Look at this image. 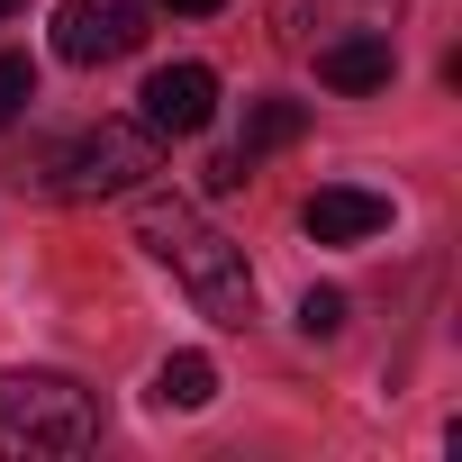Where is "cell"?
<instances>
[{
    "mask_svg": "<svg viewBox=\"0 0 462 462\" xmlns=\"http://www.w3.org/2000/svg\"><path fill=\"white\" fill-rule=\"evenodd\" d=\"M136 245L199 300V318H217V327H254V273H245V245H226L181 190H145V199H136Z\"/></svg>",
    "mask_w": 462,
    "mask_h": 462,
    "instance_id": "1",
    "label": "cell"
},
{
    "mask_svg": "<svg viewBox=\"0 0 462 462\" xmlns=\"http://www.w3.org/2000/svg\"><path fill=\"white\" fill-rule=\"evenodd\" d=\"M145 172H163V136L145 118H100L82 136L37 145L10 181L19 190H55V199H127V190H145Z\"/></svg>",
    "mask_w": 462,
    "mask_h": 462,
    "instance_id": "2",
    "label": "cell"
},
{
    "mask_svg": "<svg viewBox=\"0 0 462 462\" xmlns=\"http://www.w3.org/2000/svg\"><path fill=\"white\" fill-rule=\"evenodd\" d=\"M91 444H100V390H82L73 372H0V453L46 462Z\"/></svg>",
    "mask_w": 462,
    "mask_h": 462,
    "instance_id": "3",
    "label": "cell"
},
{
    "mask_svg": "<svg viewBox=\"0 0 462 462\" xmlns=\"http://www.w3.org/2000/svg\"><path fill=\"white\" fill-rule=\"evenodd\" d=\"M145 46V10L136 0H64L55 10V55L64 64H118Z\"/></svg>",
    "mask_w": 462,
    "mask_h": 462,
    "instance_id": "4",
    "label": "cell"
},
{
    "mask_svg": "<svg viewBox=\"0 0 462 462\" xmlns=\"http://www.w3.org/2000/svg\"><path fill=\"white\" fill-rule=\"evenodd\" d=\"M145 127L172 145V136H199L208 118H217V73L208 64H163V73H145Z\"/></svg>",
    "mask_w": 462,
    "mask_h": 462,
    "instance_id": "5",
    "label": "cell"
},
{
    "mask_svg": "<svg viewBox=\"0 0 462 462\" xmlns=\"http://www.w3.org/2000/svg\"><path fill=\"white\" fill-rule=\"evenodd\" d=\"M273 28H282L291 55H309V46L354 37V28H381V37H390V28H399V0H282Z\"/></svg>",
    "mask_w": 462,
    "mask_h": 462,
    "instance_id": "6",
    "label": "cell"
},
{
    "mask_svg": "<svg viewBox=\"0 0 462 462\" xmlns=\"http://www.w3.org/2000/svg\"><path fill=\"white\" fill-rule=\"evenodd\" d=\"M318 55V82L327 91H390V73H399V37H381V28H354V37H327V46H309Z\"/></svg>",
    "mask_w": 462,
    "mask_h": 462,
    "instance_id": "7",
    "label": "cell"
},
{
    "mask_svg": "<svg viewBox=\"0 0 462 462\" xmlns=\"http://www.w3.org/2000/svg\"><path fill=\"white\" fill-rule=\"evenodd\" d=\"M300 226H309L318 245H372L381 226H390V199L381 190H354V181H327V190H309Z\"/></svg>",
    "mask_w": 462,
    "mask_h": 462,
    "instance_id": "8",
    "label": "cell"
},
{
    "mask_svg": "<svg viewBox=\"0 0 462 462\" xmlns=\"http://www.w3.org/2000/svg\"><path fill=\"white\" fill-rule=\"evenodd\" d=\"M300 136H309V109H300V100H254V109H245L236 154H245V163H263V154H282V145H300Z\"/></svg>",
    "mask_w": 462,
    "mask_h": 462,
    "instance_id": "9",
    "label": "cell"
},
{
    "mask_svg": "<svg viewBox=\"0 0 462 462\" xmlns=\"http://www.w3.org/2000/svg\"><path fill=\"white\" fill-rule=\"evenodd\" d=\"M154 399H163V408H208V399H217V363H208V354H163Z\"/></svg>",
    "mask_w": 462,
    "mask_h": 462,
    "instance_id": "10",
    "label": "cell"
},
{
    "mask_svg": "<svg viewBox=\"0 0 462 462\" xmlns=\"http://www.w3.org/2000/svg\"><path fill=\"white\" fill-rule=\"evenodd\" d=\"M28 100H37V64L28 55H0V127H10Z\"/></svg>",
    "mask_w": 462,
    "mask_h": 462,
    "instance_id": "11",
    "label": "cell"
},
{
    "mask_svg": "<svg viewBox=\"0 0 462 462\" xmlns=\"http://www.w3.org/2000/svg\"><path fill=\"white\" fill-rule=\"evenodd\" d=\"M336 327H345V291H309V300H300V336H309V345H327Z\"/></svg>",
    "mask_w": 462,
    "mask_h": 462,
    "instance_id": "12",
    "label": "cell"
},
{
    "mask_svg": "<svg viewBox=\"0 0 462 462\" xmlns=\"http://www.w3.org/2000/svg\"><path fill=\"white\" fill-rule=\"evenodd\" d=\"M163 10H181V19H208V10H226V0H163Z\"/></svg>",
    "mask_w": 462,
    "mask_h": 462,
    "instance_id": "13",
    "label": "cell"
},
{
    "mask_svg": "<svg viewBox=\"0 0 462 462\" xmlns=\"http://www.w3.org/2000/svg\"><path fill=\"white\" fill-rule=\"evenodd\" d=\"M10 10H19V0H0V19H10Z\"/></svg>",
    "mask_w": 462,
    "mask_h": 462,
    "instance_id": "14",
    "label": "cell"
}]
</instances>
